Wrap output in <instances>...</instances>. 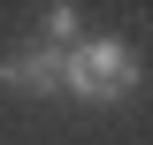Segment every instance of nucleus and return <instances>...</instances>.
<instances>
[{"label": "nucleus", "instance_id": "f257e3e1", "mask_svg": "<svg viewBox=\"0 0 153 145\" xmlns=\"http://www.w3.org/2000/svg\"><path fill=\"white\" fill-rule=\"evenodd\" d=\"M138 84H146V61L130 54V38H84V46H69V99L115 107Z\"/></svg>", "mask_w": 153, "mask_h": 145}, {"label": "nucleus", "instance_id": "f03ea898", "mask_svg": "<svg viewBox=\"0 0 153 145\" xmlns=\"http://www.w3.org/2000/svg\"><path fill=\"white\" fill-rule=\"evenodd\" d=\"M0 84H8V92H69V54H54V46H23V54L0 61Z\"/></svg>", "mask_w": 153, "mask_h": 145}, {"label": "nucleus", "instance_id": "7ed1b4c3", "mask_svg": "<svg viewBox=\"0 0 153 145\" xmlns=\"http://www.w3.org/2000/svg\"><path fill=\"white\" fill-rule=\"evenodd\" d=\"M46 46H54V54L84 46V16H76V8H46Z\"/></svg>", "mask_w": 153, "mask_h": 145}]
</instances>
